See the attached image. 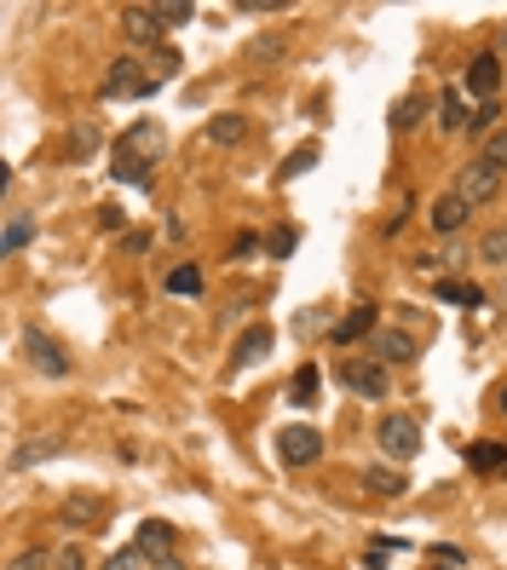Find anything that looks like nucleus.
Wrapping results in <instances>:
<instances>
[{
  "instance_id": "1",
  "label": "nucleus",
  "mask_w": 507,
  "mask_h": 570,
  "mask_svg": "<svg viewBox=\"0 0 507 570\" xmlns=\"http://www.w3.org/2000/svg\"><path fill=\"white\" fill-rule=\"evenodd\" d=\"M162 162V127L157 121H139L133 133H127L121 144H116V179L127 185V179H150V168Z\"/></svg>"
},
{
  "instance_id": "2",
  "label": "nucleus",
  "mask_w": 507,
  "mask_h": 570,
  "mask_svg": "<svg viewBox=\"0 0 507 570\" xmlns=\"http://www.w3.org/2000/svg\"><path fill=\"white\" fill-rule=\"evenodd\" d=\"M335 380L358 398H387V369H380V357H341Z\"/></svg>"
},
{
  "instance_id": "3",
  "label": "nucleus",
  "mask_w": 507,
  "mask_h": 570,
  "mask_svg": "<svg viewBox=\"0 0 507 570\" xmlns=\"http://www.w3.org/2000/svg\"><path fill=\"white\" fill-rule=\"evenodd\" d=\"M375 438H380V455H392V461H416V450H421V427L410 415H380Z\"/></svg>"
},
{
  "instance_id": "4",
  "label": "nucleus",
  "mask_w": 507,
  "mask_h": 570,
  "mask_svg": "<svg viewBox=\"0 0 507 570\" xmlns=\"http://www.w3.org/2000/svg\"><path fill=\"white\" fill-rule=\"evenodd\" d=\"M496 191H501V168H490L485 155H478V162H467L462 173H455V196H462L467 207H485Z\"/></svg>"
},
{
  "instance_id": "5",
  "label": "nucleus",
  "mask_w": 507,
  "mask_h": 570,
  "mask_svg": "<svg viewBox=\"0 0 507 570\" xmlns=\"http://www.w3.org/2000/svg\"><path fill=\"white\" fill-rule=\"evenodd\" d=\"M277 455H283L289 466H312L323 455V432L317 427H283L277 432Z\"/></svg>"
},
{
  "instance_id": "6",
  "label": "nucleus",
  "mask_w": 507,
  "mask_h": 570,
  "mask_svg": "<svg viewBox=\"0 0 507 570\" xmlns=\"http://www.w3.org/2000/svg\"><path fill=\"white\" fill-rule=\"evenodd\" d=\"M162 64V58H157ZM139 69H150V64H139V58H121V64H110V82H105V93L110 98H144L150 87H157V75H139Z\"/></svg>"
},
{
  "instance_id": "7",
  "label": "nucleus",
  "mask_w": 507,
  "mask_h": 570,
  "mask_svg": "<svg viewBox=\"0 0 507 570\" xmlns=\"http://www.w3.org/2000/svg\"><path fill=\"white\" fill-rule=\"evenodd\" d=\"M133 548L144 553V559H173V525H168V518H144V525H139V536H133Z\"/></svg>"
},
{
  "instance_id": "8",
  "label": "nucleus",
  "mask_w": 507,
  "mask_h": 570,
  "mask_svg": "<svg viewBox=\"0 0 507 570\" xmlns=\"http://www.w3.org/2000/svg\"><path fill=\"white\" fill-rule=\"evenodd\" d=\"M121 30H127V41H162V12L157 7H121Z\"/></svg>"
},
{
  "instance_id": "9",
  "label": "nucleus",
  "mask_w": 507,
  "mask_h": 570,
  "mask_svg": "<svg viewBox=\"0 0 507 570\" xmlns=\"http://www.w3.org/2000/svg\"><path fill=\"white\" fill-rule=\"evenodd\" d=\"M30 363H35L41 375H53V380H58V375H69V357L58 352V341H46L41 329L30 334Z\"/></svg>"
},
{
  "instance_id": "10",
  "label": "nucleus",
  "mask_w": 507,
  "mask_h": 570,
  "mask_svg": "<svg viewBox=\"0 0 507 570\" xmlns=\"http://www.w3.org/2000/svg\"><path fill=\"white\" fill-rule=\"evenodd\" d=\"M369 346H375L369 357H380V363H410V352H416V341H410L403 329H380Z\"/></svg>"
},
{
  "instance_id": "11",
  "label": "nucleus",
  "mask_w": 507,
  "mask_h": 570,
  "mask_svg": "<svg viewBox=\"0 0 507 570\" xmlns=\"http://www.w3.org/2000/svg\"><path fill=\"white\" fill-rule=\"evenodd\" d=\"M271 346H277V341H271V329H248L242 341H237V352H231V375H237V369H248V363H260Z\"/></svg>"
},
{
  "instance_id": "12",
  "label": "nucleus",
  "mask_w": 507,
  "mask_h": 570,
  "mask_svg": "<svg viewBox=\"0 0 507 570\" xmlns=\"http://www.w3.org/2000/svg\"><path fill=\"white\" fill-rule=\"evenodd\" d=\"M496 82H501V58H496V52H478V58L467 64V87L490 98V93H496Z\"/></svg>"
},
{
  "instance_id": "13",
  "label": "nucleus",
  "mask_w": 507,
  "mask_h": 570,
  "mask_svg": "<svg viewBox=\"0 0 507 570\" xmlns=\"http://www.w3.org/2000/svg\"><path fill=\"white\" fill-rule=\"evenodd\" d=\"M439 127H444V133H467V127H473L467 98L455 93V87H444V98H439Z\"/></svg>"
},
{
  "instance_id": "14",
  "label": "nucleus",
  "mask_w": 507,
  "mask_h": 570,
  "mask_svg": "<svg viewBox=\"0 0 507 570\" xmlns=\"http://www.w3.org/2000/svg\"><path fill=\"white\" fill-rule=\"evenodd\" d=\"M467 214H473V207L450 191V196H439V202H433V214H427V219H433V230H462V225H467Z\"/></svg>"
},
{
  "instance_id": "15",
  "label": "nucleus",
  "mask_w": 507,
  "mask_h": 570,
  "mask_svg": "<svg viewBox=\"0 0 507 570\" xmlns=\"http://www.w3.org/2000/svg\"><path fill=\"white\" fill-rule=\"evenodd\" d=\"M364 484L375 490V496H403V484H410V478H398L392 466H364Z\"/></svg>"
},
{
  "instance_id": "16",
  "label": "nucleus",
  "mask_w": 507,
  "mask_h": 570,
  "mask_svg": "<svg viewBox=\"0 0 507 570\" xmlns=\"http://www.w3.org/2000/svg\"><path fill=\"white\" fill-rule=\"evenodd\" d=\"M369 329H375V305H358V311H352V318L335 329V341L346 346V341H358V334H369Z\"/></svg>"
},
{
  "instance_id": "17",
  "label": "nucleus",
  "mask_w": 507,
  "mask_h": 570,
  "mask_svg": "<svg viewBox=\"0 0 507 570\" xmlns=\"http://www.w3.org/2000/svg\"><path fill=\"white\" fill-rule=\"evenodd\" d=\"M467 461L478 466V473H496V466L507 473V444H473V455H467Z\"/></svg>"
},
{
  "instance_id": "18",
  "label": "nucleus",
  "mask_w": 507,
  "mask_h": 570,
  "mask_svg": "<svg viewBox=\"0 0 507 570\" xmlns=\"http://www.w3.org/2000/svg\"><path fill=\"white\" fill-rule=\"evenodd\" d=\"M317 386H323V375H317V363H306V369L294 375V386H289V398H294V404H312V398H317Z\"/></svg>"
},
{
  "instance_id": "19",
  "label": "nucleus",
  "mask_w": 507,
  "mask_h": 570,
  "mask_svg": "<svg viewBox=\"0 0 507 570\" xmlns=\"http://www.w3.org/2000/svg\"><path fill=\"white\" fill-rule=\"evenodd\" d=\"M208 139H214V144H237V139H242V116H214V121H208Z\"/></svg>"
},
{
  "instance_id": "20",
  "label": "nucleus",
  "mask_w": 507,
  "mask_h": 570,
  "mask_svg": "<svg viewBox=\"0 0 507 570\" xmlns=\"http://www.w3.org/2000/svg\"><path fill=\"white\" fill-rule=\"evenodd\" d=\"M168 294H202V271L196 266H180L168 277Z\"/></svg>"
},
{
  "instance_id": "21",
  "label": "nucleus",
  "mask_w": 507,
  "mask_h": 570,
  "mask_svg": "<svg viewBox=\"0 0 507 570\" xmlns=\"http://www.w3.org/2000/svg\"><path fill=\"white\" fill-rule=\"evenodd\" d=\"M30 237H35V225H30V219H12V225H7V237H0V248L18 254V248H30Z\"/></svg>"
},
{
  "instance_id": "22",
  "label": "nucleus",
  "mask_w": 507,
  "mask_h": 570,
  "mask_svg": "<svg viewBox=\"0 0 507 570\" xmlns=\"http://www.w3.org/2000/svg\"><path fill=\"white\" fill-rule=\"evenodd\" d=\"M53 570H87V548H82V541L58 548V553H53Z\"/></svg>"
},
{
  "instance_id": "23",
  "label": "nucleus",
  "mask_w": 507,
  "mask_h": 570,
  "mask_svg": "<svg viewBox=\"0 0 507 570\" xmlns=\"http://www.w3.org/2000/svg\"><path fill=\"white\" fill-rule=\"evenodd\" d=\"M416 121H421V98L410 93V98L392 104V127H416Z\"/></svg>"
},
{
  "instance_id": "24",
  "label": "nucleus",
  "mask_w": 507,
  "mask_h": 570,
  "mask_svg": "<svg viewBox=\"0 0 507 570\" xmlns=\"http://www.w3.org/2000/svg\"><path fill=\"white\" fill-rule=\"evenodd\" d=\"M478 259H490V266H501V259H507V230H490V237L478 243Z\"/></svg>"
},
{
  "instance_id": "25",
  "label": "nucleus",
  "mask_w": 507,
  "mask_h": 570,
  "mask_svg": "<svg viewBox=\"0 0 507 570\" xmlns=\"http://www.w3.org/2000/svg\"><path fill=\"white\" fill-rule=\"evenodd\" d=\"M7 570H53V553H46V548H30V553H18Z\"/></svg>"
},
{
  "instance_id": "26",
  "label": "nucleus",
  "mask_w": 507,
  "mask_h": 570,
  "mask_svg": "<svg viewBox=\"0 0 507 570\" xmlns=\"http://www.w3.org/2000/svg\"><path fill=\"white\" fill-rule=\"evenodd\" d=\"M439 294H444V300H455V305H478V300H485V294L473 289V282H444Z\"/></svg>"
},
{
  "instance_id": "27",
  "label": "nucleus",
  "mask_w": 507,
  "mask_h": 570,
  "mask_svg": "<svg viewBox=\"0 0 507 570\" xmlns=\"http://www.w3.org/2000/svg\"><path fill=\"white\" fill-rule=\"evenodd\" d=\"M485 162L507 168V133H501V127H496V133H485Z\"/></svg>"
},
{
  "instance_id": "28",
  "label": "nucleus",
  "mask_w": 507,
  "mask_h": 570,
  "mask_svg": "<svg viewBox=\"0 0 507 570\" xmlns=\"http://www.w3.org/2000/svg\"><path fill=\"white\" fill-rule=\"evenodd\" d=\"M312 162H317V144H306V150H294L289 162H283V179H300V173H306Z\"/></svg>"
},
{
  "instance_id": "29",
  "label": "nucleus",
  "mask_w": 507,
  "mask_h": 570,
  "mask_svg": "<svg viewBox=\"0 0 507 570\" xmlns=\"http://www.w3.org/2000/svg\"><path fill=\"white\" fill-rule=\"evenodd\" d=\"M46 455H58V438H46V444H30V450H18L12 461H18V466H30V461H46Z\"/></svg>"
},
{
  "instance_id": "30",
  "label": "nucleus",
  "mask_w": 507,
  "mask_h": 570,
  "mask_svg": "<svg viewBox=\"0 0 507 570\" xmlns=\"http://www.w3.org/2000/svg\"><path fill=\"white\" fill-rule=\"evenodd\" d=\"M93 144H98V127H93V121L69 133V155H82V150H93Z\"/></svg>"
},
{
  "instance_id": "31",
  "label": "nucleus",
  "mask_w": 507,
  "mask_h": 570,
  "mask_svg": "<svg viewBox=\"0 0 507 570\" xmlns=\"http://www.w3.org/2000/svg\"><path fill=\"white\" fill-rule=\"evenodd\" d=\"M105 570H144V553H139V548H127V553H116Z\"/></svg>"
},
{
  "instance_id": "32",
  "label": "nucleus",
  "mask_w": 507,
  "mask_h": 570,
  "mask_svg": "<svg viewBox=\"0 0 507 570\" xmlns=\"http://www.w3.org/2000/svg\"><path fill=\"white\" fill-rule=\"evenodd\" d=\"M157 12H162V23H168V30H173V23H185V18H191V7H185V0H180V7L168 0V7H157Z\"/></svg>"
},
{
  "instance_id": "33",
  "label": "nucleus",
  "mask_w": 507,
  "mask_h": 570,
  "mask_svg": "<svg viewBox=\"0 0 507 570\" xmlns=\"http://www.w3.org/2000/svg\"><path fill=\"white\" fill-rule=\"evenodd\" d=\"M439 570H462V559H439Z\"/></svg>"
},
{
  "instance_id": "34",
  "label": "nucleus",
  "mask_w": 507,
  "mask_h": 570,
  "mask_svg": "<svg viewBox=\"0 0 507 570\" xmlns=\"http://www.w3.org/2000/svg\"><path fill=\"white\" fill-rule=\"evenodd\" d=\"M157 570H180V559H162V564H157Z\"/></svg>"
},
{
  "instance_id": "35",
  "label": "nucleus",
  "mask_w": 507,
  "mask_h": 570,
  "mask_svg": "<svg viewBox=\"0 0 507 570\" xmlns=\"http://www.w3.org/2000/svg\"><path fill=\"white\" fill-rule=\"evenodd\" d=\"M501 58H507V35H501Z\"/></svg>"
},
{
  "instance_id": "36",
  "label": "nucleus",
  "mask_w": 507,
  "mask_h": 570,
  "mask_svg": "<svg viewBox=\"0 0 507 570\" xmlns=\"http://www.w3.org/2000/svg\"><path fill=\"white\" fill-rule=\"evenodd\" d=\"M501 415H507V392H501Z\"/></svg>"
}]
</instances>
